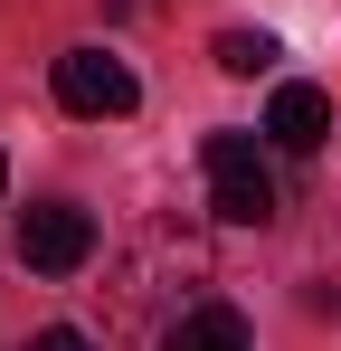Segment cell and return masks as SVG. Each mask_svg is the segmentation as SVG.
<instances>
[{"label":"cell","instance_id":"obj_6","mask_svg":"<svg viewBox=\"0 0 341 351\" xmlns=\"http://www.w3.org/2000/svg\"><path fill=\"white\" fill-rule=\"evenodd\" d=\"M209 58H218L227 76H266V66H275L284 48L266 38V29H218V48H209Z\"/></svg>","mask_w":341,"mask_h":351},{"label":"cell","instance_id":"obj_4","mask_svg":"<svg viewBox=\"0 0 341 351\" xmlns=\"http://www.w3.org/2000/svg\"><path fill=\"white\" fill-rule=\"evenodd\" d=\"M323 133H332V95L303 86V76H284L275 95H266V143H275V152H313Z\"/></svg>","mask_w":341,"mask_h":351},{"label":"cell","instance_id":"obj_9","mask_svg":"<svg viewBox=\"0 0 341 351\" xmlns=\"http://www.w3.org/2000/svg\"><path fill=\"white\" fill-rule=\"evenodd\" d=\"M0 190H10V152H0Z\"/></svg>","mask_w":341,"mask_h":351},{"label":"cell","instance_id":"obj_1","mask_svg":"<svg viewBox=\"0 0 341 351\" xmlns=\"http://www.w3.org/2000/svg\"><path fill=\"white\" fill-rule=\"evenodd\" d=\"M199 171H209V209L227 228H266L275 219V162L256 133H209L199 143Z\"/></svg>","mask_w":341,"mask_h":351},{"label":"cell","instance_id":"obj_3","mask_svg":"<svg viewBox=\"0 0 341 351\" xmlns=\"http://www.w3.org/2000/svg\"><path fill=\"white\" fill-rule=\"evenodd\" d=\"M86 256H95V219H86L76 199L19 209V266H29V276H76Z\"/></svg>","mask_w":341,"mask_h":351},{"label":"cell","instance_id":"obj_5","mask_svg":"<svg viewBox=\"0 0 341 351\" xmlns=\"http://www.w3.org/2000/svg\"><path fill=\"white\" fill-rule=\"evenodd\" d=\"M162 351H247V313L209 294V304H190V313L162 332Z\"/></svg>","mask_w":341,"mask_h":351},{"label":"cell","instance_id":"obj_2","mask_svg":"<svg viewBox=\"0 0 341 351\" xmlns=\"http://www.w3.org/2000/svg\"><path fill=\"white\" fill-rule=\"evenodd\" d=\"M48 86H57V105H66L76 123H114V114H133V105H142L133 66L105 58V48H66V58L48 66Z\"/></svg>","mask_w":341,"mask_h":351},{"label":"cell","instance_id":"obj_8","mask_svg":"<svg viewBox=\"0 0 341 351\" xmlns=\"http://www.w3.org/2000/svg\"><path fill=\"white\" fill-rule=\"evenodd\" d=\"M105 10H114V19H123V10H133V0H105Z\"/></svg>","mask_w":341,"mask_h":351},{"label":"cell","instance_id":"obj_7","mask_svg":"<svg viewBox=\"0 0 341 351\" xmlns=\"http://www.w3.org/2000/svg\"><path fill=\"white\" fill-rule=\"evenodd\" d=\"M29 351H95V342H86L76 323H48V332H38V342H29Z\"/></svg>","mask_w":341,"mask_h":351}]
</instances>
